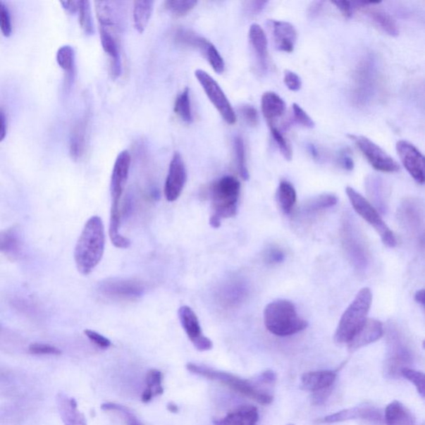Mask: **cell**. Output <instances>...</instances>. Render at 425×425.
<instances>
[{
	"instance_id": "obj_1",
	"label": "cell",
	"mask_w": 425,
	"mask_h": 425,
	"mask_svg": "<svg viewBox=\"0 0 425 425\" xmlns=\"http://www.w3.org/2000/svg\"><path fill=\"white\" fill-rule=\"evenodd\" d=\"M105 250L104 226L99 216H92L84 226L75 247L74 259L78 272L90 274L99 264Z\"/></svg>"
},
{
	"instance_id": "obj_2",
	"label": "cell",
	"mask_w": 425,
	"mask_h": 425,
	"mask_svg": "<svg viewBox=\"0 0 425 425\" xmlns=\"http://www.w3.org/2000/svg\"><path fill=\"white\" fill-rule=\"evenodd\" d=\"M130 166V155L127 149L121 152L116 159L111 178V209L109 235L112 245L118 249H128L130 241L121 235L120 203L125 183H127Z\"/></svg>"
},
{
	"instance_id": "obj_3",
	"label": "cell",
	"mask_w": 425,
	"mask_h": 425,
	"mask_svg": "<svg viewBox=\"0 0 425 425\" xmlns=\"http://www.w3.org/2000/svg\"><path fill=\"white\" fill-rule=\"evenodd\" d=\"M240 188V181L233 176H223L214 182L210 188L213 209L210 226L218 228L222 219L236 216Z\"/></svg>"
},
{
	"instance_id": "obj_4",
	"label": "cell",
	"mask_w": 425,
	"mask_h": 425,
	"mask_svg": "<svg viewBox=\"0 0 425 425\" xmlns=\"http://www.w3.org/2000/svg\"><path fill=\"white\" fill-rule=\"evenodd\" d=\"M186 369L194 375L219 382L237 393L249 397L259 404L270 405L273 401V396L269 392L259 389L257 386L258 385L254 382L242 379L231 373L214 370L213 368L191 362L187 364Z\"/></svg>"
},
{
	"instance_id": "obj_5",
	"label": "cell",
	"mask_w": 425,
	"mask_h": 425,
	"mask_svg": "<svg viewBox=\"0 0 425 425\" xmlns=\"http://www.w3.org/2000/svg\"><path fill=\"white\" fill-rule=\"evenodd\" d=\"M264 324L278 336L295 335L307 328V322L299 316L293 303L288 300L270 302L264 312Z\"/></svg>"
},
{
	"instance_id": "obj_6",
	"label": "cell",
	"mask_w": 425,
	"mask_h": 425,
	"mask_svg": "<svg viewBox=\"0 0 425 425\" xmlns=\"http://www.w3.org/2000/svg\"><path fill=\"white\" fill-rule=\"evenodd\" d=\"M371 303L372 293L370 289H362L344 312L339 321L334 335L336 343L348 344L351 342L367 320Z\"/></svg>"
},
{
	"instance_id": "obj_7",
	"label": "cell",
	"mask_w": 425,
	"mask_h": 425,
	"mask_svg": "<svg viewBox=\"0 0 425 425\" xmlns=\"http://www.w3.org/2000/svg\"><path fill=\"white\" fill-rule=\"evenodd\" d=\"M340 238L345 255L358 272H365L370 264V254L365 240L351 214L343 217Z\"/></svg>"
},
{
	"instance_id": "obj_8",
	"label": "cell",
	"mask_w": 425,
	"mask_h": 425,
	"mask_svg": "<svg viewBox=\"0 0 425 425\" xmlns=\"http://www.w3.org/2000/svg\"><path fill=\"white\" fill-rule=\"evenodd\" d=\"M345 192H347L355 211L375 228L376 231L379 233L384 245L387 247H394L396 245L395 235L390 230V228L386 226L374 205L352 187H347Z\"/></svg>"
},
{
	"instance_id": "obj_9",
	"label": "cell",
	"mask_w": 425,
	"mask_h": 425,
	"mask_svg": "<svg viewBox=\"0 0 425 425\" xmlns=\"http://www.w3.org/2000/svg\"><path fill=\"white\" fill-rule=\"evenodd\" d=\"M196 78L203 87L205 94L207 95L211 104L216 107L218 113L228 124L233 125L236 123L237 118L235 110L228 101L226 93L223 92L219 84L214 78L202 69L196 70Z\"/></svg>"
},
{
	"instance_id": "obj_10",
	"label": "cell",
	"mask_w": 425,
	"mask_h": 425,
	"mask_svg": "<svg viewBox=\"0 0 425 425\" xmlns=\"http://www.w3.org/2000/svg\"><path fill=\"white\" fill-rule=\"evenodd\" d=\"M348 137L356 144L374 169L385 173H395L400 171L398 163L371 140L363 135L352 134L348 135Z\"/></svg>"
},
{
	"instance_id": "obj_11",
	"label": "cell",
	"mask_w": 425,
	"mask_h": 425,
	"mask_svg": "<svg viewBox=\"0 0 425 425\" xmlns=\"http://www.w3.org/2000/svg\"><path fill=\"white\" fill-rule=\"evenodd\" d=\"M354 101L358 105H365L370 101L375 91L376 68L371 58L363 59L355 73Z\"/></svg>"
},
{
	"instance_id": "obj_12",
	"label": "cell",
	"mask_w": 425,
	"mask_h": 425,
	"mask_svg": "<svg viewBox=\"0 0 425 425\" xmlns=\"http://www.w3.org/2000/svg\"><path fill=\"white\" fill-rule=\"evenodd\" d=\"M388 343L389 358L387 359V367L390 374L400 373V371L412 359V352L407 339L394 324L389 326Z\"/></svg>"
},
{
	"instance_id": "obj_13",
	"label": "cell",
	"mask_w": 425,
	"mask_h": 425,
	"mask_svg": "<svg viewBox=\"0 0 425 425\" xmlns=\"http://www.w3.org/2000/svg\"><path fill=\"white\" fill-rule=\"evenodd\" d=\"M424 204L415 198L405 199L401 203L397 218L398 221L407 231L414 237H421L424 240Z\"/></svg>"
},
{
	"instance_id": "obj_14",
	"label": "cell",
	"mask_w": 425,
	"mask_h": 425,
	"mask_svg": "<svg viewBox=\"0 0 425 425\" xmlns=\"http://www.w3.org/2000/svg\"><path fill=\"white\" fill-rule=\"evenodd\" d=\"M178 316L182 328L195 348L202 352L212 350L214 347L212 340L203 334L195 312L190 307L183 306L180 307Z\"/></svg>"
},
{
	"instance_id": "obj_15",
	"label": "cell",
	"mask_w": 425,
	"mask_h": 425,
	"mask_svg": "<svg viewBox=\"0 0 425 425\" xmlns=\"http://www.w3.org/2000/svg\"><path fill=\"white\" fill-rule=\"evenodd\" d=\"M187 181V171L183 158L175 152L171 159L165 185L167 202H175L180 198Z\"/></svg>"
},
{
	"instance_id": "obj_16",
	"label": "cell",
	"mask_w": 425,
	"mask_h": 425,
	"mask_svg": "<svg viewBox=\"0 0 425 425\" xmlns=\"http://www.w3.org/2000/svg\"><path fill=\"white\" fill-rule=\"evenodd\" d=\"M396 151L406 171L420 185L424 183V157L422 153L407 141L396 143Z\"/></svg>"
},
{
	"instance_id": "obj_17",
	"label": "cell",
	"mask_w": 425,
	"mask_h": 425,
	"mask_svg": "<svg viewBox=\"0 0 425 425\" xmlns=\"http://www.w3.org/2000/svg\"><path fill=\"white\" fill-rule=\"evenodd\" d=\"M100 290L106 297L132 299L142 295L143 287L133 280L110 279L101 285Z\"/></svg>"
},
{
	"instance_id": "obj_18",
	"label": "cell",
	"mask_w": 425,
	"mask_h": 425,
	"mask_svg": "<svg viewBox=\"0 0 425 425\" xmlns=\"http://www.w3.org/2000/svg\"><path fill=\"white\" fill-rule=\"evenodd\" d=\"M384 335V326L376 319H367L354 338L350 342L348 349L354 352L371 343H376Z\"/></svg>"
},
{
	"instance_id": "obj_19",
	"label": "cell",
	"mask_w": 425,
	"mask_h": 425,
	"mask_svg": "<svg viewBox=\"0 0 425 425\" xmlns=\"http://www.w3.org/2000/svg\"><path fill=\"white\" fill-rule=\"evenodd\" d=\"M356 4L358 7L365 9V12L370 20L386 34L392 37L399 35V27L394 18L383 9L375 7L376 4H381V2L361 1Z\"/></svg>"
},
{
	"instance_id": "obj_20",
	"label": "cell",
	"mask_w": 425,
	"mask_h": 425,
	"mask_svg": "<svg viewBox=\"0 0 425 425\" xmlns=\"http://www.w3.org/2000/svg\"><path fill=\"white\" fill-rule=\"evenodd\" d=\"M380 411L371 406H357V407L349 408L338 411L333 414L328 415L320 420V423L335 424L354 419H369L373 421L381 420Z\"/></svg>"
},
{
	"instance_id": "obj_21",
	"label": "cell",
	"mask_w": 425,
	"mask_h": 425,
	"mask_svg": "<svg viewBox=\"0 0 425 425\" xmlns=\"http://www.w3.org/2000/svg\"><path fill=\"white\" fill-rule=\"evenodd\" d=\"M100 39L102 49L109 56L110 63V74L113 80L118 79L121 73H123V65H121V58L120 54L119 45L116 37L112 34L111 30L106 27H99Z\"/></svg>"
},
{
	"instance_id": "obj_22",
	"label": "cell",
	"mask_w": 425,
	"mask_h": 425,
	"mask_svg": "<svg viewBox=\"0 0 425 425\" xmlns=\"http://www.w3.org/2000/svg\"><path fill=\"white\" fill-rule=\"evenodd\" d=\"M249 39L257 61V65L263 73H267L269 68L268 40L265 32L257 23L250 26Z\"/></svg>"
},
{
	"instance_id": "obj_23",
	"label": "cell",
	"mask_w": 425,
	"mask_h": 425,
	"mask_svg": "<svg viewBox=\"0 0 425 425\" xmlns=\"http://www.w3.org/2000/svg\"><path fill=\"white\" fill-rule=\"evenodd\" d=\"M338 202V197L333 194L316 196L302 205V207L298 209L296 218L299 221L302 222L311 221L312 218H316L317 214L334 207Z\"/></svg>"
},
{
	"instance_id": "obj_24",
	"label": "cell",
	"mask_w": 425,
	"mask_h": 425,
	"mask_svg": "<svg viewBox=\"0 0 425 425\" xmlns=\"http://www.w3.org/2000/svg\"><path fill=\"white\" fill-rule=\"evenodd\" d=\"M273 39L276 48L284 53L293 52L297 39V32L290 23L285 21H271Z\"/></svg>"
},
{
	"instance_id": "obj_25",
	"label": "cell",
	"mask_w": 425,
	"mask_h": 425,
	"mask_svg": "<svg viewBox=\"0 0 425 425\" xmlns=\"http://www.w3.org/2000/svg\"><path fill=\"white\" fill-rule=\"evenodd\" d=\"M338 377L335 371H316L303 374L301 378L302 390L310 392H319L330 389L334 385Z\"/></svg>"
},
{
	"instance_id": "obj_26",
	"label": "cell",
	"mask_w": 425,
	"mask_h": 425,
	"mask_svg": "<svg viewBox=\"0 0 425 425\" xmlns=\"http://www.w3.org/2000/svg\"><path fill=\"white\" fill-rule=\"evenodd\" d=\"M259 419V410L253 405H242L216 420L214 425H257Z\"/></svg>"
},
{
	"instance_id": "obj_27",
	"label": "cell",
	"mask_w": 425,
	"mask_h": 425,
	"mask_svg": "<svg viewBox=\"0 0 425 425\" xmlns=\"http://www.w3.org/2000/svg\"><path fill=\"white\" fill-rule=\"evenodd\" d=\"M57 403L64 425H87L85 417L78 408L76 400L64 394H58Z\"/></svg>"
},
{
	"instance_id": "obj_28",
	"label": "cell",
	"mask_w": 425,
	"mask_h": 425,
	"mask_svg": "<svg viewBox=\"0 0 425 425\" xmlns=\"http://www.w3.org/2000/svg\"><path fill=\"white\" fill-rule=\"evenodd\" d=\"M191 48L198 49L204 55L214 72L221 74L224 71L226 64H224L223 58L211 42L204 37L196 35L191 44Z\"/></svg>"
},
{
	"instance_id": "obj_29",
	"label": "cell",
	"mask_w": 425,
	"mask_h": 425,
	"mask_svg": "<svg viewBox=\"0 0 425 425\" xmlns=\"http://www.w3.org/2000/svg\"><path fill=\"white\" fill-rule=\"evenodd\" d=\"M119 4L116 1L95 2L97 17L100 27L112 30L116 29L119 26L121 22Z\"/></svg>"
},
{
	"instance_id": "obj_30",
	"label": "cell",
	"mask_w": 425,
	"mask_h": 425,
	"mask_svg": "<svg viewBox=\"0 0 425 425\" xmlns=\"http://www.w3.org/2000/svg\"><path fill=\"white\" fill-rule=\"evenodd\" d=\"M261 111L268 124H274L277 120L284 114L286 104L281 97L273 92H266L261 96Z\"/></svg>"
},
{
	"instance_id": "obj_31",
	"label": "cell",
	"mask_w": 425,
	"mask_h": 425,
	"mask_svg": "<svg viewBox=\"0 0 425 425\" xmlns=\"http://www.w3.org/2000/svg\"><path fill=\"white\" fill-rule=\"evenodd\" d=\"M366 189L376 209L385 214L387 209V189L384 180L377 175L368 176Z\"/></svg>"
},
{
	"instance_id": "obj_32",
	"label": "cell",
	"mask_w": 425,
	"mask_h": 425,
	"mask_svg": "<svg viewBox=\"0 0 425 425\" xmlns=\"http://www.w3.org/2000/svg\"><path fill=\"white\" fill-rule=\"evenodd\" d=\"M385 419L386 425H417L411 411L398 400L387 405Z\"/></svg>"
},
{
	"instance_id": "obj_33",
	"label": "cell",
	"mask_w": 425,
	"mask_h": 425,
	"mask_svg": "<svg viewBox=\"0 0 425 425\" xmlns=\"http://www.w3.org/2000/svg\"><path fill=\"white\" fill-rule=\"evenodd\" d=\"M87 120L79 121L75 125L70 137V155L75 161L79 160L85 152L87 142Z\"/></svg>"
},
{
	"instance_id": "obj_34",
	"label": "cell",
	"mask_w": 425,
	"mask_h": 425,
	"mask_svg": "<svg viewBox=\"0 0 425 425\" xmlns=\"http://www.w3.org/2000/svg\"><path fill=\"white\" fill-rule=\"evenodd\" d=\"M155 2L151 0L135 1L133 7V22L135 30L140 34L146 30L149 20L152 16Z\"/></svg>"
},
{
	"instance_id": "obj_35",
	"label": "cell",
	"mask_w": 425,
	"mask_h": 425,
	"mask_svg": "<svg viewBox=\"0 0 425 425\" xmlns=\"http://www.w3.org/2000/svg\"><path fill=\"white\" fill-rule=\"evenodd\" d=\"M277 196L280 208L283 213L291 214L297 202V193L293 185L286 180L280 182Z\"/></svg>"
},
{
	"instance_id": "obj_36",
	"label": "cell",
	"mask_w": 425,
	"mask_h": 425,
	"mask_svg": "<svg viewBox=\"0 0 425 425\" xmlns=\"http://www.w3.org/2000/svg\"><path fill=\"white\" fill-rule=\"evenodd\" d=\"M175 113L185 121L191 123L193 121L192 110H191L190 90L185 87L176 97L174 106Z\"/></svg>"
},
{
	"instance_id": "obj_37",
	"label": "cell",
	"mask_w": 425,
	"mask_h": 425,
	"mask_svg": "<svg viewBox=\"0 0 425 425\" xmlns=\"http://www.w3.org/2000/svg\"><path fill=\"white\" fill-rule=\"evenodd\" d=\"M20 250V235L16 230L0 231V253L16 255Z\"/></svg>"
},
{
	"instance_id": "obj_38",
	"label": "cell",
	"mask_w": 425,
	"mask_h": 425,
	"mask_svg": "<svg viewBox=\"0 0 425 425\" xmlns=\"http://www.w3.org/2000/svg\"><path fill=\"white\" fill-rule=\"evenodd\" d=\"M233 151H235L236 164L240 176L245 180H249L250 173L246 163L245 142L240 135H236L233 138Z\"/></svg>"
},
{
	"instance_id": "obj_39",
	"label": "cell",
	"mask_w": 425,
	"mask_h": 425,
	"mask_svg": "<svg viewBox=\"0 0 425 425\" xmlns=\"http://www.w3.org/2000/svg\"><path fill=\"white\" fill-rule=\"evenodd\" d=\"M78 13L79 22H80L82 30L87 35L94 34V23H93L90 2L87 0L79 1Z\"/></svg>"
},
{
	"instance_id": "obj_40",
	"label": "cell",
	"mask_w": 425,
	"mask_h": 425,
	"mask_svg": "<svg viewBox=\"0 0 425 425\" xmlns=\"http://www.w3.org/2000/svg\"><path fill=\"white\" fill-rule=\"evenodd\" d=\"M57 62L61 68L73 78L75 66L74 49L70 45L61 47L57 54Z\"/></svg>"
},
{
	"instance_id": "obj_41",
	"label": "cell",
	"mask_w": 425,
	"mask_h": 425,
	"mask_svg": "<svg viewBox=\"0 0 425 425\" xmlns=\"http://www.w3.org/2000/svg\"><path fill=\"white\" fill-rule=\"evenodd\" d=\"M197 3L195 0H167L164 3V7L173 16L182 17L192 11Z\"/></svg>"
},
{
	"instance_id": "obj_42",
	"label": "cell",
	"mask_w": 425,
	"mask_h": 425,
	"mask_svg": "<svg viewBox=\"0 0 425 425\" xmlns=\"http://www.w3.org/2000/svg\"><path fill=\"white\" fill-rule=\"evenodd\" d=\"M162 373L156 369H152L147 372L146 377V390L149 392L153 397L161 395L164 393L162 386Z\"/></svg>"
},
{
	"instance_id": "obj_43",
	"label": "cell",
	"mask_w": 425,
	"mask_h": 425,
	"mask_svg": "<svg viewBox=\"0 0 425 425\" xmlns=\"http://www.w3.org/2000/svg\"><path fill=\"white\" fill-rule=\"evenodd\" d=\"M400 375L405 378L406 380L412 383L419 395L424 399L425 395L424 374L421 371H415L414 369L405 367L400 371Z\"/></svg>"
},
{
	"instance_id": "obj_44",
	"label": "cell",
	"mask_w": 425,
	"mask_h": 425,
	"mask_svg": "<svg viewBox=\"0 0 425 425\" xmlns=\"http://www.w3.org/2000/svg\"><path fill=\"white\" fill-rule=\"evenodd\" d=\"M269 125L271 135H272L274 142H276L282 155L287 161H291L292 159V149L290 143L285 138L283 133L275 127L274 124H270Z\"/></svg>"
},
{
	"instance_id": "obj_45",
	"label": "cell",
	"mask_w": 425,
	"mask_h": 425,
	"mask_svg": "<svg viewBox=\"0 0 425 425\" xmlns=\"http://www.w3.org/2000/svg\"><path fill=\"white\" fill-rule=\"evenodd\" d=\"M101 409L104 411H116L123 415L125 423L128 425H143L140 420L135 417V414L125 406L115 403H105L101 405Z\"/></svg>"
},
{
	"instance_id": "obj_46",
	"label": "cell",
	"mask_w": 425,
	"mask_h": 425,
	"mask_svg": "<svg viewBox=\"0 0 425 425\" xmlns=\"http://www.w3.org/2000/svg\"><path fill=\"white\" fill-rule=\"evenodd\" d=\"M0 30L6 37H9L12 35V22L11 13L8 8L2 1H0Z\"/></svg>"
},
{
	"instance_id": "obj_47",
	"label": "cell",
	"mask_w": 425,
	"mask_h": 425,
	"mask_svg": "<svg viewBox=\"0 0 425 425\" xmlns=\"http://www.w3.org/2000/svg\"><path fill=\"white\" fill-rule=\"evenodd\" d=\"M293 119L299 125L306 128H314L315 123L302 107L296 104L292 105Z\"/></svg>"
},
{
	"instance_id": "obj_48",
	"label": "cell",
	"mask_w": 425,
	"mask_h": 425,
	"mask_svg": "<svg viewBox=\"0 0 425 425\" xmlns=\"http://www.w3.org/2000/svg\"><path fill=\"white\" fill-rule=\"evenodd\" d=\"M240 114L245 123L250 127H256L259 124V112L254 106L242 105L240 109Z\"/></svg>"
},
{
	"instance_id": "obj_49",
	"label": "cell",
	"mask_w": 425,
	"mask_h": 425,
	"mask_svg": "<svg viewBox=\"0 0 425 425\" xmlns=\"http://www.w3.org/2000/svg\"><path fill=\"white\" fill-rule=\"evenodd\" d=\"M29 352L34 355H53L58 356L62 352L54 345L44 343H34L29 347Z\"/></svg>"
},
{
	"instance_id": "obj_50",
	"label": "cell",
	"mask_w": 425,
	"mask_h": 425,
	"mask_svg": "<svg viewBox=\"0 0 425 425\" xmlns=\"http://www.w3.org/2000/svg\"><path fill=\"white\" fill-rule=\"evenodd\" d=\"M17 343L18 339L15 333L0 324V349L8 350L13 344L16 345Z\"/></svg>"
},
{
	"instance_id": "obj_51",
	"label": "cell",
	"mask_w": 425,
	"mask_h": 425,
	"mask_svg": "<svg viewBox=\"0 0 425 425\" xmlns=\"http://www.w3.org/2000/svg\"><path fill=\"white\" fill-rule=\"evenodd\" d=\"M84 333L87 335V338L91 340L93 344H95L97 347L101 349H107L111 347V343L109 338H105L97 331L92 330H85Z\"/></svg>"
},
{
	"instance_id": "obj_52",
	"label": "cell",
	"mask_w": 425,
	"mask_h": 425,
	"mask_svg": "<svg viewBox=\"0 0 425 425\" xmlns=\"http://www.w3.org/2000/svg\"><path fill=\"white\" fill-rule=\"evenodd\" d=\"M283 80L289 90L297 92L301 90L302 80L296 73L287 70L284 73Z\"/></svg>"
},
{
	"instance_id": "obj_53",
	"label": "cell",
	"mask_w": 425,
	"mask_h": 425,
	"mask_svg": "<svg viewBox=\"0 0 425 425\" xmlns=\"http://www.w3.org/2000/svg\"><path fill=\"white\" fill-rule=\"evenodd\" d=\"M284 259L285 254L283 251L278 249V247H272V249L268 251L267 255H266V260L271 264L283 263Z\"/></svg>"
},
{
	"instance_id": "obj_54",
	"label": "cell",
	"mask_w": 425,
	"mask_h": 425,
	"mask_svg": "<svg viewBox=\"0 0 425 425\" xmlns=\"http://www.w3.org/2000/svg\"><path fill=\"white\" fill-rule=\"evenodd\" d=\"M331 4H333L343 13V16L347 18L353 16L354 9L356 8L354 3L349 1H333Z\"/></svg>"
},
{
	"instance_id": "obj_55",
	"label": "cell",
	"mask_w": 425,
	"mask_h": 425,
	"mask_svg": "<svg viewBox=\"0 0 425 425\" xmlns=\"http://www.w3.org/2000/svg\"><path fill=\"white\" fill-rule=\"evenodd\" d=\"M246 11L250 15H259L267 6L268 1L246 2Z\"/></svg>"
},
{
	"instance_id": "obj_56",
	"label": "cell",
	"mask_w": 425,
	"mask_h": 425,
	"mask_svg": "<svg viewBox=\"0 0 425 425\" xmlns=\"http://www.w3.org/2000/svg\"><path fill=\"white\" fill-rule=\"evenodd\" d=\"M276 380V374L273 371L268 370L261 373L257 381L261 385H273Z\"/></svg>"
},
{
	"instance_id": "obj_57",
	"label": "cell",
	"mask_w": 425,
	"mask_h": 425,
	"mask_svg": "<svg viewBox=\"0 0 425 425\" xmlns=\"http://www.w3.org/2000/svg\"><path fill=\"white\" fill-rule=\"evenodd\" d=\"M339 161L340 166H342L344 170L347 171H353L355 166L354 161L348 152H344L340 154Z\"/></svg>"
},
{
	"instance_id": "obj_58",
	"label": "cell",
	"mask_w": 425,
	"mask_h": 425,
	"mask_svg": "<svg viewBox=\"0 0 425 425\" xmlns=\"http://www.w3.org/2000/svg\"><path fill=\"white\" fill-rule=\"evenodd\" d=\"M7 134L6 116L2 109H0V142L6 138Z\"/></svg>"
},
{
	"instance_id": "obj_59",
	"label": "cell",
	"mask_w": 425,
	"mask_h": 425,
	"mask_svg": "<svg viewBox=\"0 0 425 425\" xmlns=\"http://www.w3.org/2000/svg\"><path fill=\"white\" fill-rule=\"evenodd\" d=\"M324 2L317 1L312 4V6L308 11V15L312 18H316L320 15V13L324 8Z\"/></svg>"
},
{
	"instance_id": "obj_60",
	"label": "cell",
	"mask_w": 425,
	"mask_h": 425,
	"mask_svg": "<svg viewBox=\"0 0 425 425\" xmlns=\"http://www.w3.org/2000/svg\"><path fill=\"white\" fill-rule=\"evenodd\" d=\"M61 4L69 13H75L78 12L79 1H63L61 2Z\"/></svg>"
},
{
	"instance_id": "obj_61",
	"label": "cell",
	"mask_w": 425,
	"mask_h": 425,
	"mask_svg": "<svg viewBox=\"0 0 425 425\" xmlns=\"http://www.w3.org/2000/svg\"><path fill=\"white\" fill-rule=\"evenodd\" d=\"M414 300L417 301V302H418L419 304L421 305L422 307L424 306L425 294L424 289H421V290H419L418 292H417V293H415Z\"/></svg>"
},
{
	"instance_id": "obj_62",
	"label": "cell",
	"mask_w": 425,
	"mask_h": 425,
	"mask_svg": "<svg viewBox=\"0 0 425 425\" xmlns=\"http://www.w3.org/2000/svg\"><path fill=\"white\" fill-rule=\"evenodd\" d=\"M308 152H310L312 157L317 159L319 157V152L317 151V148L314 146V144H309L307 146Z\"/></svg>"
},
{
	"instance_id": "obj_63",
	"label": "cell",
	"mask_w": 425,
	"mask_h": 425,
	"mask_svg": "<svg viewBox=\"0 0 425 425\" xmlns=\"http://www.w3.org/2000/svg\"><path fill=\"white\" fill-rule=\"evenodd\" d=\"M167 408L171 413H177L179 411L178 406L172 403L168 405Z\"/></svg>"
},
{
	"instance_id": "obj_64",
	"label": "cell",
	"mask_w": 425,
	"mask_h": 425,
	"mask_svg": "<svg viewBox=\"0 0 425 425\" xmlns=\"http://www.w3.org/2000/svg\"><path fill=\"white\" fill-rule=\"evenodd\" d=\"M288 425H295V424H288Z\"/></svg>"
}]
</instances>
